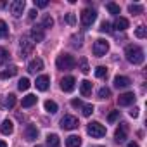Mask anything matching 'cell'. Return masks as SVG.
<instances>
[{"label": "cell", "mask_w": 147, "mask_h": 147, "mask_svg": "<svg viewBox=\"0 0 147 147\" xmlns=\"http://www.w3.org/2000/svg\"><path fill=\"white\" fill-rule=\"evenodd\" d=\"M7 59H9V54H7V50H5L4 47H0V66H2V64H5V62H7Z\"/></svg>", "instance_id": "34"}, {"label": "cell", "mask_w": 147, "mask_h": 147, "mask_svg": "<svg viewBox=\"0 0 147 147\" xmlns=\"http://www.w3.org/2000/svg\"><path fill=\"white\" fill-rule=\"evenodd\" d=\"M106 9L111 12V14H114V16H118L119 12H121V9H119V5L118 4H113V2H109V4H106Z\"/></svg>", "instance_id": "27"}, {"label": "cell", "mask_w": 147, "mask_h": 147, "mask_svg": "<svg viewBox=\"0 0 147 147\" xmlns=\"http://www.w3.org/2000/svg\"><path fill=\"white\" fill-rule=\"evenodd\" d=\"M82 109H83V116H90L94 113V106L92 104H85V106H82Z\"/></svg>", "instance_id": "36"}, {"label": "cell", "mask_w": 147, "mask_h": 147, "mask_svg": "<svg viewBox=\"0 0 147 147\" xmlns=\"http://www.w3.org/2000/svg\"><path fill=\"white\" fill-rule=\"evenodd\" d=\"M57 104L54 102V100H45V111L47 113H50V114H55L57 113Z\"/></svg>", "instance_id": "26"}, {"label": "cell", "mask_w": 147, "mask_h": 147, "mask_svg": "<svg viewBox=\"0 0 147 147\" xmlns=\"http://www.w3.org/2000/svg\"><path fill=\"white\" fill-rule=\"evenodd\" d=\"M130 83H131V82H130V78H126V76H119V75H118V76L114 78V87H116V88H128Z\"/></svg>", "instance_id": "18"}, {"label": "cell", "mask_w": 147, "mask_h": 147, "mask_svg": "<svg viewBox=\"0 0 147 147\" xmlns=\"http://www.w3.org/2000/svg\"><path fill=\"white\" fill-rule=\"evenodd\" d=\"M24 137H26V140H30V142L36 140V137H38V128H36L35 125H28L26 130H24Z\"/></svg>", "instance_id": "16"}, {"label": "cell", "mask_w": 147, "mask_h": 147, "mask_svg": "<svg viewBox=\"0 0 147 147\" xmlns=\"http://www.w3.org/2000/svg\"><path fill=\"white\" fill-rule=\"evenodd\" d=\"M49 5V2L47 0H35V7H40V9H43V7H47Z\"/></svg>", "instance_id": "39"}, {"label": "cell", "mask_w": 147, "mask_h": 147, "mask_svg": "<svg viewBox=\"0 0 147 147\" xmlns=\"http://www.w3.org/2000/svg\"><path fill=\"white\" fill-rule=\"evenodd\" d=\"M87 133H88L90 137H94V138H100V137L106 135V126L100 125L99 121H92V123H88V126H87Z\"/></svg>", "instance_id": "3"}, {"label": "cell", "mask_w": 147, "mask_h": 147, "mask_svg": "<svg viewBox=\"0 0 147 147\" xmlns=\"http://www.w3.org/2000/svg\"><path fill=\"white\" fill-rule=\"evenodd\" d=\"M78 119L75 118V116H71V114H66L62 119H61V128L62 130H75V128H78Z\"/></svg>", "instance_id": "7"}, {"label": "cell", "mask_w": 147, "mask_h": 147, "mask_svg": "<svg viewBox=\"0 0 147 147\" xmlns=\"http://www.w3.org/2000/svg\"><path fill=\"white\" fill-rule=\"evenodd\" d=\"M36 100H38V97L36 95H33V94H28L26 97H23V107H31V106H35L36 104Z\"/></svg>", "instance_id": "23"}, {"label": "cell", "mask_w": 147, "mask_h": 147, "mask_svg": "<svg viewBox=\"0 0 147 147\" xmlns=\"http://www.w3.org/2000/svg\"><path fill=\"white\" fill-rule=\"evenodd\" d=\"M95 76H97V78H106V76H107V69H106L104 66L95 67Z\"/></svg>", "instance_id": "32"}, {"label": "cell", "mask_w": 147, "mask_h": 147, "mask_svg": "<svg viewBox=\"0 0 147 147\" xmlns=\"http://www.w3.org/2000/svg\"><path fill=\"white\" fill-rule=\"evenodd\" d=\"M14 131V123L11 119H4L2 125H0V133L2 135H11Z\"/></svg>", "instance_id": "17"}, {"label": "cell", "mask_w": 147, "mask_h": 147, "mask_svg": "<svg viewBox=\"0 0 147 147\" xmlns=\"http://www.w3.org/2000/svg\"><path fill=\"white\" fill-rule=\"evenodd\" d=\"M43 69V61L40 59V57H36V59H33L30 64H28V71L31 73V75H36L38 71H42Z\"/></svg>", "instance_id": "15"}, {"label": "cell", "mask_w": 147, "mask_h": 147, "mask_svg": "<svg viewBox=\"0 0 147 147\" xmlns=\"http://www.w3.org/2000/svg\"><path fill=\"white\" fill-rule=\"evenodd\" d=\"M35 85H36V90L45 92V90L49 88V85H50V78H49L47 75H42V76H38V78H36Z\"/></svg>", "instance_id": "14"}, {"label": "cell", "mask_w": 147, "mask_h": 147, "mask_svg": "<svg viewBox=\"0 0 147 147\" xmlns=\"http://www.w3.org/2000/svg\"><path fill=\"white\" fill-rule=\"evenodd\" d=\"M118 116H119V111H113L109 116H107V119H109V123H113V121H116L118 119Z\"/></svg>", "instance_id": "40"}, {"label": "cell", "mask_w": 147, "mask_h": 147, "mask_svg": "<svg viewBox=\"0 0 147 147\" xmlns=\"http://www.w3.org/2000/svg\"><path fill=\"white\" fill-rule=\"evenodd\" d=\"M107 50H109V43H107L104 38L95 40V43H94V54H95L97 57L106 55V54H107Z\"/></svg>", "instance_id": "6"}, {"label": "cell", "mask_w": 147, "mask_h": 147, "mask_svg": "<svg viewBox=\"0 0 147 147\" xmlns=\"http://www.w3.org/2000/svg\"><path fill=\"white\" fill-rule=\"evenodd\" d=\"M128 11H130L131 14H142V12H144V7L138 5V4H131V5L128 7Z\"/></svg>", "instance_id": "33"}, {"label": "cell", "mask_w": 147, "mask_h": 147, "mask_svg": "<svg viewBox=\"0 0 147 147\" xmlns=\"http://www.w3.org/2000/svg\"><path fill=\"white\" fill-rule=\"evenodd\" d=\"M18 73V66H11L7 67L5 71H0V80H7V78H12Z\"/></svg>", "instance_id": "19"}, {"label": "cell", "mask_w": 147, "mask_h": 147, "mask_svg": "<svg viewBox=\"0 0 147 147\" xmlns=\"http://www.w3.org/2000/svg\"><path fill=\"white\" fill-rule=\"evenodd\" d=\"M99 30H100L102 33H109V31H111V24H109L107 21H104V23L100 24V28H99Z\"/></svg>", "instance_id": "38"}, {"label": "cell", "mask_w": 147, "mask_h": 147, "mask_svg": "<svg viewBox=\"0 0 147 147\" xmlns=\"http://www.w3.org/2000/svg\"><path fill=\"white\" fill-rule=\"evenodd\" d=\"M80 71L82 73H85V75H87V73L90 71V66H88V61L85 59V57H82L80 59Z\"/></svg>", "instance_id": "29"}, {"label": "cell", "mask_w": 147, "mask_h": 147, "mask_svg": "<svg viewBox=\"0 0 147 147\" xmlns=\"http://www.w3.org/2000/svg\"><path fill=\"white\" fill-rule=\"evenodd\" d=\"M24 7H26V2H24V0H14V2L11 4V12H12V16H14V18H19V16L23 14Z\"/></svg>", "instance_id": "8"}, {"label": "cell", "mask_w": 147, "mask_h": 147, "mask_svg": "<svg viewBox=\"0 0 147 147\" xmlns=\"http://www.w3.org/2000/svg\"><path fill=\"white\" fill-rule=\"evenodd\" d=\"M135 94L133 92H126V94H121L119 97H118V104L119 106H130V104H133L135 102Z\"/></svg>", "instance_id": "13"}, {"label": "cell", "mask_w": 147, "mask_h": 147, "mask_svg": "<svg viewBox=\"0 0 147 147\" xmlns=\"http://www.w3.org/2000/svg\"><path fill=\"white\" fill-rule=\"evenodd\" d=\"M33 47H35V43L31 42V38L23 36V38H21V42H19V54H21V57H23V59H24V57H28V55L33 52Z\"/></svg>", "instance_id": "4"}, {"label": "cell", "mask_w": 147, "mask_h": 147, "mask_svg": "<svg viewBox=\"0 0 147 147\" xmlns=\"http://www.w3.org/2000/svg\"><path fill=\"white\" fill-rule=\"evenodd\" d=\"M97 95H99V99H107V97H111V90L107 87H102V88H99Z\"/></svg>", "instance_id": "30"}, {"label": "cell", "mask_w": 147, "mask_h": 147, "mask_svg": "<svg viewBox=\"0 0 147 147\" xmlns=\"http://www.w3.org/2000/svg\"><path fill=\"white\" fill-rule=\"evenodd\" d=\"M71 106H73V107H82L83 104H82L80 99H73V100H71Z\"/></svg>", "instance_id": "41"}, {"label": "cell", "mask_w": 147, "mask_h": 147, "mask_svg": "<svg viewBox=\"0 0 147 147\" xmlns=\"http://www.w3.org/2000/svg\"><path fill=\"white\" fill-rule=\"evenodd\" d=\"M43 30H49V28H52L54 26V18L50 16V14H45L43 18H42V24H40Z\"/></svg>", "instance_id": "25"}, {"label": "cell", "mask_w": 147, "mask_h": 147, "mask_svg": "<svg viewBox=\"0 0 147 147\" xmlns=\"http://www.w3.org/2000/svg\"><path fill=\"white\" fill-rule=\"evenodd\" d=\"M28 14H30V16H28V18H30V19H31V21H33V19H35V18H36V14H38V12H36V11H35V9H33V11H30V12H28Z\"/></svg>", "instance_id": "43"}, {"label": "cell", "mask_w": 147, "mask_h": 147, "mask_svg": "<svg viewBox=\"0 0 147 147\" xmlns=\"http://www.w3.org/2000/svg\"><path fill=\"white\" fill-rule=\"evenodd\" d=\"M30 36H31V42H33V43H35V42L40 43V42H43V38H45V31H43L42 26H35V28H31Z\"/></svg>", "instance_id": "9"}, {"label": "cell", "mask_w": 147, "mask_h": 147, "mask_svg": "<svg viewBox=\"0 0 147 147\" xmlns=\"http://www.w3.org/2000/svg\"><path fill=\"white\" fill-rule=\"evenodd\" d=\"M145 35H147L145 26H138V28L135 30V36H137V38H145Z\"/></svg>", "instance_id": "35"}, {"label": "cell", "mask_w": 147, "mask_h": 147, "mask_svg": "<svg viewBox=\"0 0 147 147\" xmlns=\"http://www.w3.org/2000/svg\"><path fill=\"white\" fill-rule=\"evenodd\" d=\"M30 85H31V82H30L28 78H21V80H19V83H18V88H19L21 92H24V90H28V88H30Z\"/></svg>", "instance_id": "28"}, {"label": "cell", "mask_w": 147, "mask_h": 147, "mask_svg": "<svg viewBox=\"0 0 147 147\" xmlns=\"http://www.w3.org/2000/svg\"><path fill=\"white\" fill-rule=\"evenodd\" d=\"M14 106H16V95H14V94H9V95L0 97V107H4V109H12Z\"/></svg>", "instance_id": "12"}, {"label": "cell", "mask_w": 147, "mask_h": 147, "mask_svg": "<svg viewBox=\"0 0 147 147\" xmlns=\"http://www.w3.org/2000/svg\"><path fill=\"white\" fill-rule=\"evenodd\" d=\"M138 111H140L138 107H133V109L130 111V116H131V118H138Z\"/></svg>", "instance_id": "42"}, {"label": "cell", "mask_w": 147, "mask_h": 147, "mask_svg": "<svg viewBox=\"0 0 147 147\" xmlns=\"http://www.w3.org/2000/svg\"><path fill=\"white\" fill-rule=\"evenodd\" d=\"M7 35H9V28H7L5 21H2V19H0V38H5Z\"/></svg>", "instance_id": "31"}, {"label": "cell", "mask_w": 147, "mask_h": 147, "mask_svg": "<svg viewBox=\"0 0 147 147\" xmlns=\"http://www.w3.org/2000/svg\"><path fill=\"white\" fill-rule=\"evenodd\" d=\"M55 66H57V69H61V71H69V69H75L76 61H75V57L69 55V54H61V55L55 59Z\"/></svg>", "instance_id": "2"}, {"label": "cell", "mask_w": 147, "mask_h": 147, "mask_svg": "<svg viewBox=\"0 0 147 147\" xmlns=\"http://www.w3.org/2000/svg\"><path fill=\"white\" fill-rule=\"evenodd\" d=\"M75 87H76V80H75V76H64V78L61 80V88H62L64 92L75 90Z\"/></svg>", "instance_id": "10"}, {"label": "cell", "mask_w": 147, "mask_h": 147, "mask_svg": "<svg viewBox=\"0 0 147 147\" xmlns=\"http://www.w3.org/2000/svg\"><path fill=\"white\" fill-rule=\"evenodd\" d=\"M61 145V140L55 133H49L47 135V147H59Z\"/></svg>", "instance_id": "24"}, {"label": "cell", "mask_w": 147, "mask_h": 147, "mask_svg": "<svg viewBox=\"0 0 147 147\" xmlns=\"http://www.w3.org/2000/svg\"><path fill=\"white\" fill-rule=\"evenodd\" d=\"M64 21H66L67 24H71V26H73V24L76 23V18H75V14H71V12H69V14H66V16H64Z\"/></svg>", "instance_id": "37"}, {"label": "cell", "mask_w": 147, "mask_h": 147, "mask_svg": "<svg viewBox=\"0 0 147 147\" xmlns=\"http://www.w3.org/2000/svg\"><path fill=\"white\" fill-rule=\"evenodd\" d=\"M126 137H128V125L126 123H119V128L116 130V133H114V138H116V142H125L126 140Z\"/></svg>", "instance_id": "11"}, {"label": "cell", "mask_w": 147, "mask_h": 147, "mask_svg": "<svg viewBox=\"0 0 147 147\" xmlns=\"http://www.w3.org/2000/svg\"><path fill=\"white\" fill-rule=\"evenodd\" d=\"M125 55H126V61L131 62V64H135V66L142 64L144 59H145V55H144V49L138 47V45H126V49H125Z\"/></svg>", "instance_id": "1"}, {"label": "cell", "mask_w": 147, "mask_h": 147, "mask_svg": "<svg viewBox=\"0 0 147 147\" xmlns=\"http://www.w3.org/2000/svg\"><path fill=\"white\" fill-rule=\"evenodd\" d=\"M128 26H130V23H128L126 18H116V21H114V28H116L118 31H125Z\"/></svg>", "instance_id": "21"}, {"label": "cell", "mask_w": 147, "mask_h": 147, "mask_svg": "<svg viewBox=\"0 0 147 147\" xmlns=\"http://www.w3.org/2000/svg\"><path fill=\"white\" fill-rule=\"evenodd\" d=\"M80 92H82V95H83V97L90 95V92H92V82L83 80V82L80 83Z\"/></svg>", "instance_id": "22"}, {"label": "cell", "mask_w": 147, "mask_h": 147, "mask_svg": "<svg viewBox=\"0 0 147 147\" xmlns=\"http://www.w3.org/2000/svg\"><path fill=\"white\" fill-rule=\"evenodd\" d=\"M80 18H82V23H83L85 26H92V24L95 23V19H97V12H95L94 9H83Z\"/></svg>", "instance_id": "5"}, {"label": "cell", "mask_w": 147, "mask_h": 147, "mask_svg": "<svg viewBox=\"0 0 147 147\" xmlns=\"http://www.w3.org/2000/svg\"><path fill=\"white\" fill-rule=\"evenodd\" d=\"M35 147H42V145H35Z\"/></svg>", "instance_id": "46"}, {"label": "cell", "mask_w": 147, "mask_h": 147, "mask_svg": "<svg viewBox=\"0 0 147 147\" xmlns=\"http://www.w3.org/2000/svg\"><path fill=\"white\" fill-rule=\"evenodd\" d=\"M100 147H102V145H100Z\"/></svg>", "instance_id": "47"}, {"label": "cell", "mask_w": 147, "mask_h": 147, "mask_svg": "<svg viewBox=\"0 0 147 147\" xmlns=\"http://www.w3.org/2000/svg\"><path fill=\"white\" fill-rule=\"evenodd\" d=\"M126 147H138V144H137V142H130Z\"/></svg>", "instance_id": "44"}, {"label": "cell", "mask_w": 147, "mask_h": 147, "mask_svg": "<svg viewBox=\"0 0 147 147\" xmlns=\"http://www.w3.org/2000/svg\"><path fill=\"white\" fill-rule=\"evenodd\" d=\"M82 145V138L78 135H69L66 138V147H80Z\"/></svg>", "instance_id": "20"}, {"label": "cell", "mask_w": 147, "mask_h": 147, "mask_svg": "<svg viewBox=\"0 0 147 147\" xmlns=\"http://www.w3.org/2000/svg\"><path fill=\"white\" fill-rule=\"evenodd\" d=\"M0 147H7V144H5L4 140H0Z\"/></svg>", "instance_id": "45"}]
</instances>
